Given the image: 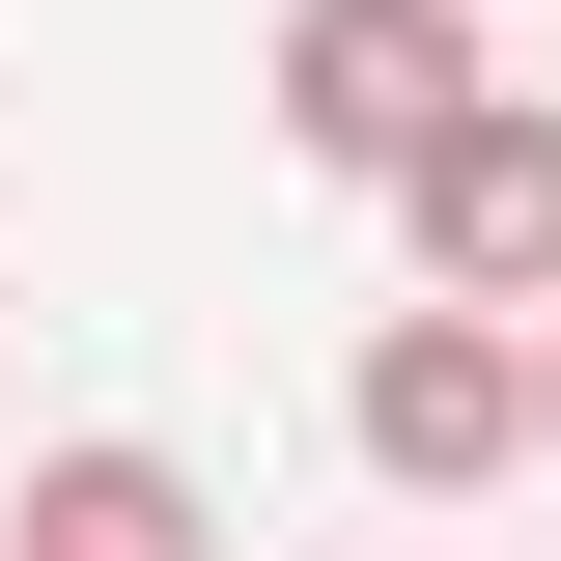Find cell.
Instances as JSON below:
<instances>
[{
    "instance_id": "obj_6",
    "label": "cell",
    "mask_w": 561,
    "mask_h": 561,
    "mask_svg": "<svg viewBox=\"0 0 561 561\" xmlns=\"http://www.w3.org/2000/svg\"><path fill=\"white\" fill-rule=\"evenodd\" d=\"M534 365H561V309H534Z\"/></svg>"
},
{
    "instance_id": "obj_4",
    "label": "cell",
    "mask_w": 561,
    "mask_h": 561,
    "mask_svg": "<svg viewBox=\"0 0 561 561\" xmlns=\"http://www.w3.org/2000/svg\"><path fill=\"white\" fill-rule=\"evenodd\" d=\"M0 561H225V505H197V449L57 421V449H28V505H0Z\"/></svg>"
},
{
    "instance_id": "obj_3",
    "label": "cell",
    "mask_w": 561,
    "mask_h": 561,
    "mask_svg": "<svg viewBox=\"0 0 561 561\" xmlns=\"http://www.w3.org/2000/svg\"><path fill=\"white\" fill-rule=\"evenodd\" d=\"M393 280H478V309H561V84H478V113L393 169Z\"/></svg>"
},
{
    "instance_id": "obj_1",
    "label": "cell",
    "mask_w": 561,
    "mask_h": 561,
    "mask_svg": "<svg viewBox=\"0 0 561 561\" xmlns=\"http://www.w3.org/2000/svg\"><path fill=\"white\" fill-rule=\"evenodd\" d=\"M337 449L393 505H505L561 449V365H534V309H478V280H393L365 309V365H337Z\"/></svg>"
},
{
    "instance_id": "obj_5",
    "label": "cell",
    "mask_w": 561,
    "mask_h": 561,
    "mask_svg": "<svg viewBox=\"0 0 561 561\" xmlns=\"http://www.w3.org/2000/svg\"><path fill=\"white\" fill-rule=\"evenodd\" d=\"M0 309H28V253H0Z\"/></svg>"
},
{
    "instance_id": "obj_2",
    "label": "cell",
    "mask_w": 561,
    "mask_h": 561,
    "mask_svg": "<svg viewBox=\"0 0 561 561\" xmlns=\"http://www.w3.org/2000/svg\"><path fill=\"white\" fill-rule=\"evenodd\" d=\"M478 0H280V28H253V113H280V169H337V197H393V169H421V140H449V113H478Z\"/></svg>"
}]
</instances>
